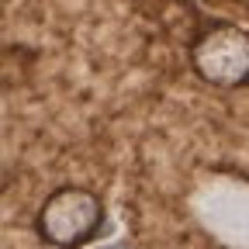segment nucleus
Returning <instances> with one entry per match:
<instances>
[{
	"label": "nucleus",
	"mask_w": 249,
	"mask_h": 249,
	"mask_svg": "<svg viewBox=\"0 0 249 249\" xmlns=\"http://www.w3.org/2000/svg\"><path fill=\"white\" fill-rule=\"evenodd\" d=\"M93 249H139L135 242H128V239H118V242H107V246H93Z\"/></svg>",
	"instance_id": "3"
},
{
	"label": "nucleus",
	"mask_w": 249,
	"mask_h": 249,
	"mask_svg": "<svg viewBox=\"0 0 249 249\" xmlns=\"http://www.w3.org/2000/svg\"><path fill=\"white\" fill-rule=\"evenodd\" d=\"M197 80L218 90L249 87V31L235 21H204L187 45Z\"/></svg>",
	"instance_id": "2"
},
{
	"label": "nucleus",
	"mask_w": 249,
	"mask_h": 249,
	"mask_svg": "<svg viewBox=\"0 0 249 249\" xmlns=\"http://www.w3.org/2000/svg\"><path fill=\"white\" fill-rule=\"evenodd\" d=\"M107 222L104 197L83 183H62L42 201L35 214V235L52 249H83Z\"/></svg>",
	"instance_id": "1"
}]
</instances>
